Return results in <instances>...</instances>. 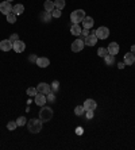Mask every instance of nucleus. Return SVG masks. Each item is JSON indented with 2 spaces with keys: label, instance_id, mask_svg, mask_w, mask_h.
I'll use <instances>...</instances> for the list:
<instances>
[{
  "label": "nucleus",
  "instance_id": "32",
  "mask_svg": "<svg viewBox=\"0 0 135 150\" xmlns=\"http://www.w3.org/2000/svg\"><path fill=\"white\" fill-rule=\"evenodd\" d=\"M85 112H86V119H92L93 118V110H88Z\"/></svg>",
  "mask_w": 135,
  "mask_h": 150
},
{
  "label": "nucleus",
  "instance_id": "19",
  "mask_svg": "<svg viewBox=\"0 0 135 150\" xmlns=\"http://www.w3.org/2000/svg\"><path fill=\"white\" fill-rule=\"evenodd\" d=\"M43 7H45V11L46 12H51L55 7H54V1H50V0H46L45 4H43Z\"/></svg>",
  "mask_w": 135,
  "mask_h": 150
},
{
  "label": "nucleus",
  "instance_id": "6",
  "mask_svg": "<svg viewBox=\"0 0 135 150\" xmlns=\"http://www.w3.org/2000/svg\"><path fill=\"white\" fill-rule=\"evenodd\" d=\"M12 5H11V3L9 1H3V3H0V12L3 14V15H8L9 12H12Z\"/></svg>",
  "mask_w": 135,
  "mask_h": 150
},
{
  "label": "nucleus",
  "instance_id": "24",
  "mask_svg": "<svg viewBox=\"0 0 135 150\" xmlns=\"http://www.w3.org/2000/svg\"><path fill=\"white\" fill-rule=\"evenodd\" d=\"M54 7L58 10H62L65 7V0H55L54 1Z\"/></svg>",
  "mask_w": 135,
  "mask_h": 150
},
{
  "label": "nucleus",
  "instance_id": "16",
  "mask_svg": "<svg viewBox=\"0 0 135 150\" xmlns=\"http://www.w3.org/2000/svg\"><path fill=\"white\" fill-rule=\"evenodd\" d=\"M124 64L126 65H134V62H135V54H132L130 52V53H126L124 54Z\"/></svg>",
  "mask_w": 135,
  "mask_h": 150
},
{
  "label": "nucleus",
  "instance_id": "4",
  "mask_svg": "<svg viewBox=\"0 0 135 150\" xmlns=\"http://www.w3.org/2000/svg\"><path fill=\"white\" fill-rule=\"evenodd\" d=\"M95 34L97 37V39H107L108 35H109V29L105 26H101L95 31Z\"/></svg>",
  "mask_w": 135,
  "mask_h": 150
},
{
  "label": "nucleus",
  "instance_id": "18",
  "mask_svg": "<svg viewBox=\"0 0 135 150\" xmlns=\"http://www.w3.org/2000/svg\"><path fill=\"white\" fill-rule=\"evenodd\" d=\"M81 27H80V24H72V27H70V33H72L74 37H80V34H81Z\"/></svg>",
  "mask_w": 135,
  "mask_h": 150
},
{
  "label": "nucleus",
  "instance_id": "5",
  "mask_svg": "<svg viewBox=\"0 0 135 150\" xmlns=\"http://www.w3.org/2000/svg\"><path fill=\"white\" fill-rule=\"evenodd\" d=\"M95 31L96 30L89 31V35L84 38V43H85L86 46H95V45L97 43V37L95 34Z\"/></svg>",
  "mask_w": 135,
  "mask_h": 150
},
{
  "label": "nucleus",
  "instance_id": "31",
  "mask_svg": "<svg viewBox=\"0 0 135 150\" xmlns=\"http://www.w3.org/2000/svg\"><path fill=\"white\" fill-rule=\"evenodd\" d=\"M88 35H89V30H88V29H84L80 34V37H82V38H85V37H88Z\"/></svg>",
  "mask_w": 135,
  "mask_h": 150
},
{
  "label": "nucleus",
  "instance_id": "29",
  "mask_svg": "<svg viewBox=\"0 0 135 150\" xmlns=\"http://www.w3.org/2000/svg\"><path fill=\"white\" fill-rule=\"evenodd\" d=\"M50 87H51V91H53V92H55V91H58L59 83H58V81H53V84L50 85Z\"/></svg>",
  "mask_w": 135,
  "mask_h": 150
},
{
  "label": "nucleus",
  "instance_id": "3",
  "mask_svg": "<svg viewBox=\"0 0 135 150\" xmlns=\"http://www.w3.org/2000/svg\"><path fill=\"white\" fill-rule=\"evenodd\" d=\"M53 110L50 108V107H43V108H41L39 111V119L42 120V122H49V120H51V118H53Z\"/></svg>",
  "mask_w": 135,
  "mask_h": 150
},
{
  "label": "nucleus",
  "instance_id": "9",
  "mask_svg": "<svg viewBox=\"0 0 135 150\" xmlns=\"http://www.w3.org/2000/svg\"><path fill=\"white\" fill-rule=\"evenodd\" d=\"M36 91L39 93H43V95H47V93L51 92V87H50L47 83H39L36 85Z\"/></svg>",
  "mask_w": 135,
  "mask_h": 150
},
{
  "label": "nucleus",
  "instance_id": "38",
  "mask_svg": "<svg viewBox=\"0 0 135 150\" xmlns=\"http://www.w3.org/2000/svg\"><path fill=\"white\" fill-rule=\"evenodd\" d=\"M7 1H9V3H11V1H12V0H7Z\"/></svg>",
  "mask_w": 135,
  "mask_h": 150
},
{
  "label": "nucleus",
  "instance_id": "13",
  "mask_svg": "<svg viewBox=\"0 0 135 150\" xmlns=\"http://www.w3.org/2000/svg\"><path fill=\"white\" fill-rule=\"evenodd\" d=\"M35 62L39 68H47V66L50 65V60L49 58H46V57H38Z\"/></svg>",
  "mask_w": 135,
  "mask_h": 150
},
{
  "label": "nucleus",
  "instance_id": "11",
  "mask_svg": "<svg viewBox=\"0 0 135 150\" xmlns=\"http://www.w3.org/2000/svg\"><path fill=\"white\" fill-rule=\"evenodd\" d=\"M12 49V42L9 39H3L0 42V50L1 52H9Z\"/></svg>",
  "mask_w": 135,
  "mask_h": 150
},
{
  "label": "nucleus",
  "instance_id": "37",
  "mask_svg": "<svg viewBox=\"0 0 135 150\" xmlns=\"http://www.w3.org/2000/svg\"><path fill=\"white\" fill-rule=\"evenodd\" d=\"M30 61H36V56H31L30 57Z\"/></svg>",
  "mask_w": 135,
  "mask_h": 150
},
{
  "label": "nucleus",
  "instance_id": "7",
  "mask_svg": "<svg viewBox=\"0 0 135 150\" xmlns=\"http://www.w3.org/2000/svg\"><path fill=\"white\" fill-rule=\"evenodd\" d=\"M84 46H85L84 41H82L80 37H78V38H77V39L72 43V50L74 52V53H78V52H81V50L84 49Z\"/></svg>",
  "mask_w": 135,
  "mask_h": 150
},
{
  "label": "nucleus",
  "instance_id": "25",
  "mask_svg": "<svg viewBox=\"0 0 135 150\" xmlns=\"http://www.w3.org/2000/svg\"><path fill=\"white\" fill-rule=\"evenodd\" d=\"M5 16H7V22L8 23H15L16 22V15H15L14 12H9L8 15H5Z\"/></svg>",
  "mask_w": 135,
  "mask_h": 150
},
{
  "label": "nucleus",
  "instance_id": "17",
  "mask_svg": "<svg viewBox=\"0 0 135 150\" xmlns=\"http://www.w3.org/2000/svg\"><path fill=\"white\" fill-rule=\"evenodd\" d=\"M12 12L18 16V15H22L23 12H24V5L23 4H16V5H14V8H12Z\"/></svg>",
  "mask_w": 135,
  "mask_h": 150
},
{
  "label": "nucleus",
  "instance_id": "34",
  "mask_svg": "<svg viewBox=\"0 0 135 150\" xmlns=\"http://www.w3.org/2000/svg\"><path fill=\"white\" fill-rule=\"evenodd\" d=\"M76 134L77 135H81V134H82V127H77L76 128Z\"/></svg>",
  "mask_w": 135,
  "mask_h": 150
},
{
  "label": "nucleus",
  "instance_id": "1",
  "mask_svg": "<svg viewBox=\"0 0 135 150\" xmlns=\"http://www.w3.org/2000/svg\"><path fill=\"white\" fill-rule=\"evenodd\" d=\"M42 120L41 119H30L28 120V123H27V128H28V131L31 132V134H38V132L42 130Z\"/></svg>",
  "mask_w": 135,
  "mask_h": 150
},
{
  "label": "nucleus",
  "instance_id": "2",
  "mask_svg": "<svg viewBox=\"0 0 135 150\" xmlns=\"http://www.w3.org/2000/svg\"><path fill=\"white\" fill-rule=\"evenodd\" d=\"M85 18V11L84 10H76L70 14V20L73 24H80Z\"/></svg>",
  "mask_w": 135,
  "mask_h": 150
},
{
  "label": "nucleus",
  "instance_id": "27",
  "mask_svg": "<svg viewBox=\"0 0 135 150\" xmlns=\"http://www.w3.org/2000/svg\"><path fill=\"white\" fill-rule=\"evenodd\" d=\"M51 16H53V18H59V16H61V10L54 8L53 11H51Z\"/></svg>",
  "mask_w": 135,
  "mask_h": 150
},
{
  "label": "nucleus",
  "instance_id": "23",
  "mask_svg": "<svg viewBox=\"0 0 135 150\" xmlns=\"http://www.w3.org/2000/svg\"><path fill=\"white\" fill-rule=\"evenodd\" d=\"M16 127H18V123H16V122H14V120H11V122L7 123V130H9V131L16 130Z\"/></svg>",
  "mask_w": 135,
  "mask_h": 150
},
{
  "label": "nucleus",
  "instance_id": "35",
  "mask_svg": "<svg viewBox=\"0 0 135 150\" xmlns=\"http://www.w3.org/2000/svg\"><path fill=\"white\" fill-rule=\"evenodd\" d=\"M124 66H126V64H124V62H119V64H117V68H119V69H123Z\"/></svg>",
  "mask_w": 135,
  "mask_h": 150
},
{
  "label": "nucleus",
  "instance_id": "33",
  "mask_svg": "<svg viewBox=\"0 0 135 150\" xmlns=\"http://www.w3.org/2000/svg\"><path fill=\"white\" fill-rule=\"evenodd\" d=\"M54 93L53 92H50V93H47V97H46V99H47V100H49V102H54V100H55V99H54Z\"/></svg>",
  "mask_w": 135,
  "mask_h": 150
},
{
  "label": "nucleus",
  "instance_id": "10",
  "mask_svg": "<svg viewBox=\"0 0 135 150\" xmlns=\"http://www.w3.org/2000/svg\"><path fill=\"white\" fill-rule=\"evenodd\" d=\"M34 102H35L36 106L39 107H43L46 104V102H47V99H46V95H43V93H36L35 96H34Z\"/></svg>",
  "mask_w": 135,
  "mask_h": 150
},
{
  "label": "nucleus",
  "instance_id": "28",
  "mask_svg": "<svg viewBox=\"0 0 135 150\" xmlns=\"http://www.w3.org/2000/svg\"><path fill=\"white\" fill-rule=\"evenodd\" d=\"M16 123H18V126H24L26 124V118L24 116H19L16 119Z\"/></svg>",
  "mask_w": 135,
  "mask_h": 150
},
{
  "label": "nucleus",
  "instance_id": "22",
  "mask_svg": "<svg viewBox=\"0 0 135 150\" xmlns=\"http://www.w3.org/2000/svg\"><path fill=\"white\" fill-rule=\"evenodd\" d=\"M26 93L28 95V96H31V97H34L38 93V91H36V87L34 88V87H30V88H27V91H26Z\"/></svg>",
  "mask_w": 135,
  "mask_h": 150
},
{
  "label": "nucleus",
  "instance_id": "30",
  "mask_svg": "<svg viewBox=\"0 0 135 150\" xmlns=\"http://www.w3.org/2000/svg\"><path fill=\"white\" fill-rule=\"evenodd\" d=\"M8 39H9V41H11V42H12V43H14L15 41H18V39H19V35H18V34H11Z\"/></svg>",
  "mask_w": 135,
  "mask_h": 150
},
{
  "label": "nucleus",
  "instance_id": "26",
  "mask_svg": "<svg viewBox=\"0 0 135 150\" xmlns=\"http://www.w3.org/2000/svg\"><path fill=\"white\" fill-rule=\"evenodd\" d=\"M108 54V50L105 48H100V49H97V56L99 57H101V58H104L105 56Z\"/></svg>",
  "mask_w": 135,
  "mask_h": 150
},
{
  "label": "nucleus",
  "instance_id": "36",
  "mask_svg": "<svg viewBox=\"0 0 135 150\" xmlns=\"http://www.w3.org/2000/svg\"><path fill=\"white\" fill-rule=\"evenodd\" d=\"M131 53L135 54V45H132V46H131Z\"/></svg>",
  "mask_w": 135,
  "mask_h": 150
},
{
  "label": "nucleus",
  "instance_id": "8",
  "mask_svg": "<svg viewBox=\"0 0 135 150\" xmlns=\"http://www.w3.org/2000/svg\"><path fill=\"white\" fill-rule=\"evenodd\" d=\"M12 49H14L15 53H23L24 49H26V43H24L23 41L18 39V41H15V42L12 43Z\"/></svg>",
  "mask_w": 135,
  "mask_h": 150
},
{
  "label": "nucleus",
  "instance_id": "21",
  "mask_svg": "<svg viewBox=\"0 0 135 150\" xmlns=\"http://www.w3.org/2000/svg\"><path fill=\"white\" fill-rule=\"evenodd\" d=\"M84 112H85V108H84V106H77L76 108H74V115H77V116H81Z\"/></svg>",
  "mask_w": 135,
  "mask_h": 150
},
{
  "label": "nucleus",
  "instance_id": "14",
  "mask_svg": "<svg viewBox=\"0 0 135 150\" xmlns=\"http://www.w3.org/2000/svg\"><path fill=\"white\" fill-rule=\"evenodd\" d=\"M82 106H84L85 111H88V110H93V111H95V108L97 107V104H96V102H95L93 99H86Z\"/></svg>",
  "mask_w": 135,
  "mask_h": 150
},
{
  "label": "nucleus",
  "instance_id": "20",
  "mask_svg": "<svg viewBox=\"0 0 135 150\" xmlns=\"http://www.w3.org/2000/svg\"><path fill=\"white\" fill-rule=\"evenodd\" d=\"M104 62H105V65H113V64H115V56L107 54V56L104 57Z\"/></svg>",
  "mask_w": 135,
  "mask_h": 150
},
{
  "label": "nucleus",
  "instance_id": "15",
  "mask_svg": "<svg viewBox=\"0 0 135 150\" xmlns=\"http://www.w3.org/2000/svg\"><path fill=\"white\" fill-rule=\"evenodd\" d=\"M82 26H84V29H92L93 27V24H95V20H93V18H90V16H85L84 18V20H82Z\"/></svg>",
  "mask_w": 135,
  "mask_h": 150
},
{
  "label": "nucleus",
  "instance_id": "12",
  "mask_svg": "<svg viewBox=\"0 0 135 150\" xmlns=\"http://www.w3.org/2000/svg\"><path fill=\"white\" fill-rule=\"evenodd\" d=\"M108 54H111V56H116L117 53H119V45L116 43V42H111V43L108 45Z\"/></svg>",
  "mask_w": 135,
  "mask_h": 150
}]
</instances>
